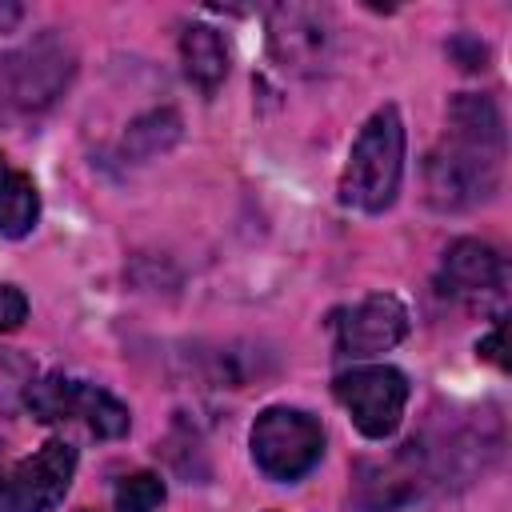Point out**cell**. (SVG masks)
Listing matches in <instances>:
<instances>
[{
	"label": "cell",
	"mask_w": 512,
	"mask_h": 512,
	"mask_svg": "<svg viewBox=\"0 0 512 512\" xmlns=\"http://www.w3.org/2000/svg\"><path fill=\"white\" fill-rule=\"evenodd\" d=\"M400 172H404V124L400 112L384 104L380 112L368 116V124L360 128L348 152L340 176V200L360 212H384L396 200Z\"/></svg>",
	"instance_id": "1"
},
{
	"label": "cell",
	"mask_w": 512,
	"mask_h": 512,
	"mask_svg": "<svg viewBox=\"0 0 512 512\" xmlns=\"http://www.w3.org/2000/svg\"><path fill=\"white\" fill-rule=\"evenodd\" d=\"M500 156H504L500 140L448 132V140L432 148L424 164L428 200L444 212H460V208L488 200L500 188Z\"/></svg>",
	"instance_id": "2"
},
{
	"label": "cell",
	"mask_w": 512,
	"mask_h": 512,
	"mask_svg": "<svg viewBox=\"0 0 512 512\" xmlns=\"http://www.w3.org/2000/svg\"><path fill=\"white\" fill-rule=\"evenodd\" d=\"M24 404L44 424H84L100 440H116L128 432V408L104 388L84 380H68V376L32 380L24 392Z\"/></svg>",
	"instance_id": "3"
},
{
	"label": "cell",
	"mask_w": 512,
	"mask_h": 512,
	"mask_svg": "<svg viewBox=\"0 0 512 512\" xmlns=\"http://www.w3.org/2000/svg\"><path fill=\"white\" fill-rule=\"evenodd\" d=\"M252 456L264 476L300 480L324 456V432L300 408H268L252 424Z\"/></svg>",
	"instance_id": "4"
},
{
	"label": "cell",
	"mask_w": 512,
	"mask_h": 512,
	"mask_svg": "<svg viewBox=\"0 0 512 512\" xmlns=\"http://www.w3.org/2000/svg\"><path fill=\"white\" fill-rule=\"evenodd\" d=\"M268 48L288 72H324L336 48L332 12L316 4H276L268 12Z\"/></svg>",
	"instance_id": "5"
},
{
	"label": "cell",
	"mask_w": 512,
	"mask_h": 512,
	"mask_svg": "<svg viewBox=\"0 0 512 512\" xmlns=\"http://www.w3.org/2000/svg\"><path fill=\"white\" fill-rule=\"evenodd\" d=\"M68 76H72V52L56 36H40V40H32L20 52L0 60L4 104L20 108V112L48 108L60 96V88L68 84Z\"/></svg>",
	"instance_id": "6"
},
{
	"label": "cell",
	"mask_w": 512,
	"mask_h": 512,
	"mask_svg": "<svg viewBox=\"0 0 512 512\" xmlns=\"http://www.w3.org/2000/svg\"><path fill=\"white\" fill-rule=\"evenodd\" d=\"M76 472V448L64 440H48L40 452L16 460L0 472V512H52Z\"/></svg>",
	"instance_id": "7"
},
{
	"label": "cell",
	"mask_w": 512,
	"mask_h": 512,
	"mask_svg": "<svg viewBox=\"0 0 512 512\" xmlns=\"http://www.w3.org/2000/svg\"><path fill=\"white\" fill-rule=\"evenodd\" d=\"M336 400L348 408L352 424L368 440H384L396 432L404 404H408V380L404 372L388 364H364L344 376H336Z\"/></svg>",
	"instance_id": "8"
},
{
	"label": "cell",
	"mask_w": 512,
	"mask_h": 512,
	"mask_svg": "<svg viewBox=\"0 0 512 512\" xmlns=\"http://www.w3.org/2000/svg\"><path fill=\"white\" fill-rule=\"evenodd\" d=\"M440 292L464 308L492 312L504 304V260L492 244L456 240L440 264Z\"/></svg>",
	"instance_id": "9"
},
{
	"label": "cell",
	"mask_w": 512,
	"mask_h": 512,
	"mask_svg": "<svg viewBox=\"0 0 512 512\" xmlns=\"http://www.w3.org/2000/svg\"><path fill=\"white\" fill-rule=\"evenodd\" d=\"M404 336H408V308L388 292L364 296L356 308H348L340 316V352L352 360L388 352Z\"/></svg>",
	"instance_id": "10"
},
{
	"label": "cell",
	"mask_w": 512,
	"mask_h": 512,
	"mask_svg": "<svg viewBox=\"0 0 512 512\" xmlns=\"http://www.w3.org/2000/svg\"><path fill=\"white\" fill-rule=\"evenodd\" d=\"M412 460H416V444H404V452L396 460H360L356 472H352L356 504L364 512H388V508L408 504L420 492Z\"/></svg>",
	"instance_id": "11"
},
{
	"label": "cell",
	"mask_w": 512,
	"mask_h": 512,
	"mask_svg": "<svg viewBox=\"0 0 512 512\" xmlns=\"http://www.w3.org/2000/svg\"><path fill=\"white\" fill-rule=\"evenodd\" d=\"M40 216V196L28 172L12 168V160L0 152V232L4 236H28Z\"/></svg>",
	"instance_id": "12"
},
{
	"label": "cell",
	"mask_w": 512,
	"mask_h": 512,
	"mask_svg": "<svg viewBox=\"0 0 512 512\" xmlns=\"http://www.w3.org/2000/svg\"><path fill=\"white\" fill-rule=\"evenodd\" d=\"M180 56H184L188 80H196L204 92H212V88L228 76L224 40H220V32H212V28H204V24L184 28V36H180Z\"/></svg>",
	"instance_id": "13"
},
{
	"label": "cell",
	"mask_w": 512,
	"mask_h": 512,
	"mask_svg": "<svg viewBox=\"0 0 512 512\" xmlns=\"http://www.w3.org/2000/svg\"><path fill=\"white\" fill-rule=\"evenodd\" d=\"M176 136H180V116L176 112H148V116H140L132 128H128V136H124V152L128 156H156V152H164L168 144H176Z\"/></svg>",
	"instance_id": "14"
},
{
	"label": "cell",
	"mask_w": 512,
	"mask_h": 512,
	"mask_svg": "<svg viewBox=\"0 0 512 512\" xmlns=\"http://www.w3.org/2000/svg\"><path fill=\"white\" fill-rule=\"evenodd\" d=\"M164 504V480L152 472H132L116 484V508L120 512H156Z\"/></svg>",
	"instance_id": "15"
},
{
	"label": "cell",
	"mask_w": 512,
	"mask_h": 512,
	"mask_svg": "<svg viewBox=\"0 0 512 512\" xmlns=\"http://www.w3.org/2000/svg\"><path fill=\"white\" fill-rule=\"evenodd\" d=\"M32 364L8 348H0V412H12L16 404H24V392L32 384Z\"/></svg>",
	"instance_id": "16"
},
{
	"label": "cell",
	"mask_w": 512,
	"mask_h": 512,
	"mask_svg": "<svg viewBox=\"0 0 512 512\" xmlns=\"http://www.w3.org/2000/svg\"><path fill=\"white\" fill-rule=\"evenodd\" d=\"M24 316H28V300H24V292L12 288V284H0V332L20 328Z\"/></svg>",
	"instance_id": "17"
},
{
	"label": "cell",
	"mask_w": 512,
	"mask_h": 512,
	"mask_svg": "<svg viewBox=\"0 0 512 512\" xmlns=\"http://www.w3.org/2000/svg\"><path fill=\"white\" fill-rule=\"evenodd\" d=\"M448 52H452V56L460 60V68H468V72L484 68V60H488L484 44H480V40H472V36H460V40H452V44H448Z\"/></svg>",
	"instance_id": "18"
},
{
	"label": "cell",
	"mask_w": 512,
	"mask_h": 512,
	"mask_svg": "<svg viewBox=\"0 0 512 512\" xmlns=\"http://www.w3.org/2000/svg\"><path fill=\"white\" fill-rule=\"evenodd\" d=\"M480 356H484V360H492L496 368H504V328H500V324L480 340Z\"/></svg>",
	"instance_id": "19"
},
{
	"label": "cell",
	"mask_w": 512,
	"mask_h": 512,
	"mask_svg": "<svg viewBox=\"0 0 512 512\" xmlns=\"http://www.w3.org/2000/svg\"><path fill=\"white\" fill-rule=\"evenodd\" d=\"M16 20H20V8L16 4H0V32H8Z\"/></svg>",
	"instance_id": "20"
}]
</instances>
